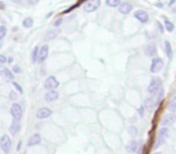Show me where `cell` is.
Masks as SVG:
<instances>
[{"label":"cell","mask_w":176,"mask_h":154,"mask_svg":"<svg viewBox=\"0 0 176 154\" xmlns=\"http://www.w3.org/2000/svg\"><path fill=\"white\" fill-rule=\"evenodd\" d=\"M162 84H163V82H162V80L159 78V77H153V78L151 80V82H150V84H148V88H147L148 93L152 96H157L163 90Z\"/></svg>","instance_id":"1"},{"label":"cell","mask_w":176,"mask_h":154,"mask_svg":"<svg viewBox=\"0 0 176 154\" xmlns=\"http://www.w3.org/2000/svg\"><path fill=\"white\" fill-rule=\"evenodd\" d=\"M0 147H2L3 152L5 154H9L11 152V147H12V141L10 138L9 135H3L0 138Z\"/></svg>","instance_id":"2"},{"label":"cell","mask_w":176,"mask_h":154,"mask_svg":"<svg viewBox=\"0 0 176 154\" xmlns=\"http://www.w3.org/2000/svg\"><path fill=\"white\" fill-rule=\"evenodd\" d=\"M100 0H87L83 5V10L86 12H94L100 7Z\"/></svg>","instance_id":"3"},{"label":"cell","mask_w":176,"mask_h":154,"mask_svg":"<svg viewBox=\"0 0 176 154\" xmlns=\"http://www.w3.org/2000/svg\"><path fill=\"white\" fill-rule=\"evenodd\" d=\"M10 113L14 119H17V120H21L22 119V116H23V108L20 104L17 102H14L11 108H10Z\"/></svg>","instance_id":"4"},{"label":"cell","mask_w":176,"mask_h":154,"mask_svg":"<svg viewBox=\"0 0 176 154\" xmlns=\"http://www.w3.org/2000/svg\"><path fill=\"white\" fill-rule=\"evenodd\" d=\"M168 136H169V129H168L166 126H163V128H160V129H159V131H158V135H157L156 147H159V146H162V144L165 142V140L168 138Z\"/></svg>","instance_id":"5"},{"label":"cell","mask_w":176,"mask_h":154,"mask_svg":"<svg viewBox=\"0 0 176 154\" xmlns=\"http://www.w3.org/2000/svg\"><path fill=\"white\" fill-rule=\"evenodd\" d=\"M44 87L47 90H53V89H57L59 87V82L54 76H48L44 82Z\"/></svg>","instance_id":"6"},{"label":"cell","mask_w":176,"mask_h":154,"mask_svg":"<svg viewBox=\"0 0 176 154\" xmlns=\"http://www.w3.org/2000/svg\"><path fill=\"white\" fill-rule=\"evenodd\" d=\"M163 65H164V63H163L162 58H159V57H156V58H153V59H152V63H151L150 71H151L152 73H157V72H159V71L162 70Z\"/></svg>","instance_id":"7"},{"label":"cell","mask_w":176,"mask_h":154,"mask_svg":"<svg viewBox=\"0 0 176 154\" xmlns=\"http://www.w3.org/2000/svg\"><path fill=\"white\" fill-rule=\"evenodd\" d=\"M134 17H135L140 23H142V24H145V23H147V22L150 21L148 13H147L146 11H144V10H138V11H135V12H134Z\"/></svg>","instance_id":"8"},{"label":"cell","mask_w":176,"mask_h":154,"mask_svg":"<svg viewBox=\"0 0 176 154\" xmlns=\"http://www.w3.org/2000/svg\"><path fill=\"white\" fill-rule=\"evenodd\" d=\"M52 113L53 112H52L51 108H48V107H41V108H39L36 111V118L38 119H46V118L51 117Z\"/></svg>","instance_id":"9"},{"label":"cell","mask_w":176,"mask_h":154,"mask_svg":"<svg viewBox=\"0 0 176 154\" xmlns=\"http://www.w3.org/2000/svg\"><path fill=\"white\" fill-rule=\"evenodd\" d=\"M48 51H50V47L47 45H44L42 47H40V52H39V58H38V63L39 64H42L47 57H48Z\"/></svg>","instance_id":"10"},{"label":"cell","mask_w":176,"mask_h":154,"mask_svg":"<svg viewBox=\"0 0 176 154\" xmlns=\"http://www.w3.org/2000/svg\"><path fill=\"white\" fill-rule=\"evenodd\" d=\"M133 10V5L128 1H124V3H121V5L118 6V11L122 13V15H128Z\"/></svg>","instance_id":"11"},{"label":"cell","mask_w":176,"mask_h":154,"mask_svg":"<svg viewBox=\"0 0 176 154\" xmlns=\"http://www.w3.org/2000/svg\"><path fill=\"white\" fill-rule=\"evenodd\" d=\"M58 98H59V94H58V92H57L56 89H53V90H47V93L45 94V100H46L47 102L56 101V100H58Z\"/></svg>","instance_id":"12"},{"label":"cell","mask_w":176,"mask_h":154,"mask_svg":"<svg viewBox=\"0 0 176 154\" xmlns=\"http://www.w3.org/2000/svg\"><path fill=\"white\" fill-rule=\"evenodd\" d=\"M9 130H10V132H11V135H14V136L17 135L18 131L21 130V120L14 119L12 123H11V125H10V128H9Z\"/></svg>","instance_id":"13"},{"label":"cell","mask_w":176,"mask_h":154,"mask_svg":"<svg viewBox=\"0 0 176 154\" xmlns=\"http://www.w3.org/2000/svg\"><path fill=\"white\" fill-rule=\"evenodd\" d=\"M0 77H3L5 80H14L15 78V75L12 72V70H9L8 67H3L0 70Z\"/></svg>","instance_id":"14"},{"label":"cell","mask_w":176,"mask_h":154,"mask_svg":"<svg viewBox=\"0 0 176 154\" xmlns=\"http://www.w3.org/2000/svg\"><path fill=\"white\" fill-rule=\"evenodd\" d=\"M40 143H41V135L40 134H34L28 140V147H33V146H36Z\"/></svg>","instance_id":"15"},{"label":"cell","mask_w":176,"mask_h":154,"mask_svg":"<svg viewBox=\"0 0 176 154\" xmlns=\"http://www.w3.org/2000/svg\"><path fill=\"white\" fill-rule=\"evenodd\" d=\"M60 34V29H50V30H47V33L45 34V40H47V41H50V40H53V39H56L58 35Z\"/></svg>","instance_id":"16"},{"label":"cell","mask_w":176,"mask_h":154,"mask_svg":"<svg viewBox=\"0 0 176 154\" xmlns=\"http://www.w3.org/2000/svg\"><path fill=\"white\" fill-rule=\"evenodd\" d=\"M145 53L148 57H154L157 54V46H156V43H148L145 47Z\"/></svg>","instance_id":"17"},{"label":"cell","mask_w":176,"mask_h":154,"mask_svg":"<svg viewBox=\"0 0 176 154\" xmlns=\"http://www.w3.org/2000/svg\"><path fill=\"white\" fill-rule=\"evenodd\" d=\"M138 149H139V142L135 141V140L130 141V142L128 143V146H127V150H128L129 153H136Z\"/></svg>","instance_id":"18"},{"label":"cell","mask_w":176,"mask_h":154,"mask_svg":"<svg viewBox=\"0 0 176 154\" xmlns=\"http://www.w3.org/2000/svg\"><path fill=\"white\" fill-rule=\"evenodd\" d=\"M154 105H156V101H154V96H150V98H147L146 99V101H145V105H144V107L147 110V111H151L153 107H154Z\"/></svg>","instance_id":"19"},{"label":"cell","mask_w":176,"mask_h":154,"mask_svg":"<svg viewBox=\"0 0 176 154\" xmlns=\"http://www.w3.org/2000/svg\"><path fill=\"white\" fill-rule=\"evenodd\" d=\"M176 120V116L175 114H168V116H165L164 117V119H163V122H162V125H171Z\"/></svg>","instance_id":"20"},{"label":"cell","mask_w":176,"mask_h":154,"mask_svg":"<svg viewBox=\"0 0 176 154\" xmlns=\"http://www.w3.org/2000/svg\"><path fill=\"white\" fill-rule=\"evenodd\" d=\"M22 25H23L26 29H29V28H32V27L34 25V19H33L32 17H27V18L23 19Z\"/></svg>","instance_id":"21"},{"label":"cell","mask_w":176,"mask_h":154,"mask_svg":"<svg viewBox=\"0 0 176 154\" xmlns=\"http://www.w3.org/2000/svg\"><path fill=\"white\" fill-rule=\"evenodd\" d=\"M164 48H165L166 55H168L169 58H171V57H172V48H171V43H170L168 40L164 41Z\"/></svg>","instance_id":"22"},{"label":"cell","mask_w":176,"mask_h":154,"mask_svg":"<svg viewBox=\"0 0 176 154\" xmlns=\"http://www.w3.org/2000/svg\"><path fill=\"white\" fill-rule=\"evenodd\" d=\"M39 52H40V47H39V46L34 47V49H33V52H32V61H33V63H38Z\"/></svg>","instance_id":"23"},{"label":"cell","mask_w":176,"mask_h":154,"mask_svg":"<svg viewBox=\"0 0 176 154\" xmlns=\"http://www.w3.org/2000/svg\"><path fill=\"white\" fill-rule=\"evenodd\" d=\"M105 3L109 7H118L121 5V0H105Z\"/></svg>","instance_id":"24"},{"label":"cell","mask_w":176,"mask_h":154,"mask_svg":"<svg viewBox=\"0 0 176 154\" xmlns=\"http://www.w3.org/2000/svg\"><path fill=\"white\" fill-rule=\"evenodd\" d=\"M164 18V25H165V29L169 31V33H171L174 29H175V27H174V24L166 18V17H163Z\"/></svg>","instance_id":"25"},{"label":"cell","mask_w":176,"mask_h":154,"mask_svg":"<svg viewBox=\"0 0 176 154\" xmlns=\"http://www.w3.org/2000/svg\"><path fill=\"white\" fill-rule=\"evenodd\" d=\"M6 33H8V29H6L5 25H2V27H0V41H2V40L5 37Z\"/></svg>","instance_id":"26"},{"label":"cell","mask_w":176,"mask_h":154,"mask_svg":"<svg viewBox=\"0 0 176 154\" xmlns=\"http://www.w3.org/2000/svg\"><path fill=\"white\" fill-rule=\"evenodd\" d=\"M12 86L15 87V89H16V90H17L20 94H23V89H22V87H21V86H20L17 82H12Z\"/></svg>","instance_id":"27"},{"label":"cell","mask_w":176,"mask_h":154,"mask_svg":"<svg viewBox=\"0 0 176 154\" xmlns=\"http://www.w3.org/2000/svg\"><path fill=\"white\" fill-rule=\"evenodd\" d=\"M128 131H129V134H130L132 136H135V135L138 134V129H136L135 126H133V125L128 128Z\"/></svg>","instance_id":"28"},{"label":"cell","mask_w":176,"mask_h":154,"mask_svg":"<svg viewBox=\"0 0 176 154\" xmlns=\"http://www.w3.org/2000/svg\"><path fill=\"white\" fill-rule=\"evenodd\" d=\"M62 23H63V18L59 17V18H57V19L53 22V25H54L56 28H59V27L62 25Z\"/></svg>","instance_id":"29"},{"label":"cell","mask_w":176,"mask_h":154,"mask_svg":"<svg viewBox=\"0 0 176 154\" xmlns=\"http://www.w3.org/2000/svg\"><path fill=\"white\" fill-rule=\"evenodd\" d=\"M169 110H170V111H175V110H176V100H172V99H171V101H170V104H169Z\"/></svg>","instance_id":"30"},{"label":"cell","mask_w":176,"mask_h":154,"mask_svg":"<svg viewBox=\"0 0 176 154\" xmlns=\"http://www.w3.org/2000/svg\"><path fill=\"white\" fill-rule=\"evenodd\" d=\"M5 63H8V58L4 54H0V67H2Z\"/></svg>","instance_id":"31"},{"label":"cell","mask_w":176,"mask_h":154,"mask_svg":"<svg viewBox=\"0 0 176 154\" xmlns=\"http://www.w3.org/2000/svg\"><path fill=\"white\" fill-rule=\"evenodd\" d=\"M12 72H14V73H20V72H21V67H20L18 65L12 66Z\"/></svg>","instance_id":"32"},{"label":"cell","mask_w":176,"mask_h":154,"mask_svg":"<svg viewBox=\"0 0 176 154\" xmlns=\"http://www.w3.org/2000/svg\"><path fill=\"white\" fill-rule=\"evenodd\" d=\"M9 95H10V96H9V98H10V100H12V101H15V100L17 99V94H16L15 92H10V94H9Z\"/></svg>","instance_id":"33"},{"label":"cell","mask_w":176,"mask_h":154,"mask_svg":"<svg viewBox=\"0 0 176 154\" xmlns=\"http://www.w3.org/2000/svg\"><path fill=\"white\" fill-rule=\"evenodd\" d=\"M156 24H157V27H158L159 31H160V33H163V31H164V28H163V25H162L159 22H156Z\"/></svg>","instance_id":"34"},{"label":"cell","mask_w":176,"mask_h":154,"mask_svg":"<svg viewBox=\"0 0 176 154\" xmlns=\"http://www.w3.org/2000/svg\"><path fill=\"white\" fill-rule=\"evenodd\" d=\"M39 1H40V0H28V4H30V5H36Z\"/></svg>","instance_id":"35"},{"label":"cell","mask_w":176,"mask_h":154,"mask_svg":"<svg viewBox=\"0 0 176 154\" xmlns=\"http://www.w3.org/2000/svg\"><path fill=\"white\" fill-rule=\"evenodd\" d=\"M144 108H145V107H144V106H141V107H140V110H139L140 117H144Z\"/></svg>","instance_id":"36"},{"label":"cell","mask_w":176,"mask_h":154,"mask_svg":"<svg viewBox=\"0 0 176 154\" xmlns=\"http://www.w3.org/2000/svg\"><path fill=\"white\" fill-rule=\"evenodd\" d=\"M0 9L5 10V4H4V3H2V1H0Z\"/></svg>","instance_id":"37"},{"label":"cell","mask_w":176,"mask_h":154,"mask_svg":"<svg viewBox=\"0 0 176 154\" xmlns=\"http://www.w3.org/2000/svg\"><path fill=\"white\" fill-rule=\"evenodd\" d=\"M12 61H14V58H8V63H10V64H11Z\"/></svg>","instance_id":"38"},{"label":"cell","mask_w":176,"mask_h":154,"mask_svg":"<svg viewBox=\"0 0 176 154\" xmlns=\"http://www.w3.org/2000/svg\"><path fill=\"white\" fill-rule=\"evenodd\" d=\"M172 100H176V90H175V93L172 94Z\"/></svg>","instance_id":"39"},{"label":"cell","mask_w":176,"mask_h":154,"mask_svg":"<svg viewBox=\"0 0 176 154\" xmlns=\"http://www.w3.org/2000/svg\"><path fill=\"white\" fill-rule=\"evenodd\" d=\"M21 144H22V142H20V143H18V146H17V150H20V149H21Z\"/></svg>","instance_id":"40"},{"label":"cell","mask_w":176,"mask_h":154,"mask_svg":"<svg viewBox=\"0 0 176 154\" xmlns=\"http://www.w3.org/2000/svg\"><path fill=\"white\" fill-rule=\"evenodd\" d=\"M12 1H15V3H21L22 0H12Z\"/></svg>","instance_id":"41"},{"label":"cell","mask_w":176,"mask_h":154,"mask_svg":"<svg viewBox=\"0 0 176 154\" xmlns=\"http://www.w3.org/2000/svg\"><path fill=\"white\" fill-rule=\"evenodd\" d=\"M153 154H162V153H159V152H157V153H153Z\"/></svg>","instance_id":"42"},{"label":"cell","mask_w":176,"mask_h":154,"mask_svg":"<svg viewBox=\"0 0 176 154\" xmlns=\"http://www.w3.org/2000/svg\"><path fill=\"white\" fill-rule=\"evenodd\" d=\"M0 27H2V25H0Z\"/></svg>","instance_id":"43"}]
</instances>
